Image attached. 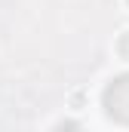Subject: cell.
Returning a JSON list of instances; mask_svg holds the SVG:
<instances>
[{
  "label": "cell",
  "instance_id": "obj_1",
  "mask_svg": "<svg viewBox=\"0 0 129 132\" xmlns=\"http://www.w3.org/2000/svg\"><path fill=\"white\" fill-rule=\"evenodd\" d=\"M101 101H104V111H108L111 120H117V123L129 126V74L114 77V80L108 83V89H104Z\"/></svg>",
  "mask_w": 129,
  "mask_h": 132
},
{
  "label": "cell",
  "instance_id": "obj_2",
  "mask_svg": "<svg viewBox=\"0 0 129 132\" xmlns=\"http://www.w3.org/2000/svg\"><path fill=\"white\" fill-rule=\"evenodd\" d=\"M117 49H120V55H123V59L129 62V31L123 34V37H120V43H117Z\"/></svg>",
  "mask_w": 129,
  "mask_h": 132
}]
</instances>
